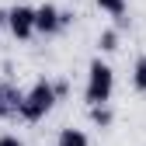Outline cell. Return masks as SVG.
Listing matches in <instances>:
<instances>
[{
  "label": "cell",
  "mask_w": 146,
  "mask_h": 146,
  "mask_svg": "<svg viewBox=\"0 0 146 146\" xmlns=\"http://www.w3.org/2000/svg\"><path fill=\"white\" fill-rule=\"evenodd\" d=\"M115 90V70L104 59H90L87 66V87H84V101L87 104H108Z\"/></svg>",
  "instance_id": "1"
},
{
  "label": "cell",
  "mask_w": 146,
  "mask_h": 146,
  "mask_svg": "<svg viewBox=\"0 0 146 146\" xmlns=\"http://www.w3.org/2000/svg\"><path fill=\"white\" fill-rule=\"evenodd\" d=\"M52 104H56V84L49 80H38L31 90H25L21 94V108H17V118L25 122H38L52 111Z\"/></svg>",
  "instance_id": "2"
},
{
  "label": "cell",
  "mask_w": 146,
  "mask_h": 146,
  "mask_svg": "<svg viewBox=\"0 0 146 146\" xmlns=\"http://www.w3.org/2000/svg\"><path fill=\"white\" fill-rule=\"evenodd\" d=\"M70 21H73L70 11H56L52 4L35 7V31H42V35H56V31H63Z\"/></svg>",
  "instance_id": "3"
},
{
  "label": "cell",
  "mask_w": 146,
  "mask_h": 146,
  "mask_svg": "<svg viewBox=\"0 0 146 146\" xmlns=\"http://www.w3.org/2000/svg\"><path fill=\"white\" fill-rule=\"evenodd\" d=\"M4 25L11 28L14 38H21V42H25V38H31V35H35V7H21V4L11 7Z\"/></svg>",
  "instance_id": "4"
},
{
  "label": "cell",
  "mask_w": 146,
  "mask_h": 146,
  "mask_svg": "<svg viewBox=\"0 0 146 146\" xmlns=\"http://www.w3.org/2000/svg\"><path fill=\"white\" fill-rule=\"evenodd\" d=\"M17 108H21V90L0 80V118H17Z\"/></svg>",
  "instance_id": "5"
},
{
  "label": "cell",
  "mask_w": 146,
  "mask_h": 146,
  "mask_svg": "<svg viewBox=\"0 0 146 146\" xmlns=\"http://www.w3.org/2000/svg\"><path fill=\"white\" fill-rule=\"evenodd\" d=\"M56 146H90V143H87V136H84L80 129H59Z\"/></svg>",
  "instance_id": "6"
},
{
  "label": "cell",
  "mask_w": 146,
  "mask_h": 146,
  "mask_svg": "<svg viewBox=\"0 0 146 146\" xmlns=\"http://www.w3.org/2000/svg\"><path fill=\"white\" fill-rule=\"evenodd\" d=\"M94 4H98L104 14H111L115 21H118V17H125V11H129V0H94Z\"/></svg>",
  "instance_id": "7"
},
{
  "label": "cell",
  "mask_w": 146,
  "mask_h": 146,
  "mask_svg": "<svg viewBox=\"0 0 146 146\" xmlns=\"http://www.w3.org/2000/svg\"><path fill=\"white\" fill-rule=\"evenodd\" d=\"M132 87L139 94H146V56H139L136 66H132Z\"/></svg>",
  "instance_id": "8"
},
{
  "label": "cell",
  "mask_w": 146,
  "mask_h": 146,
  "mask_svg": "<svg viewBox=\"0 0 146 146\" xmlns=\"http://www.w3.org/2000/svg\"><path fill=\"white\" fill-rule=\"evenodd\" d=\"M90 122L101 125V129H108V125H111V111H108V104H90Z\"/></svg>",
  "instance_id": "9"
},
{
  "label": "cell",
  "mask_w": 146,
  "mask_h": 146,
  "mask_svg": "<svg viewBox=\"0 0 146 146\" xmlns=\"http://www.w3.org/2000/svg\"><path fill=\"white\" fill-rule=\"evenodd\" d=\"M98 45H101V52H115V49H118V31H115V28H108V31H101V38H98Z\"/></svg>",
  "instance_id": "10"
},
{
  "label": "cell",
  "mask_w": 146,
  "mask_h": 146,
  "mask_svg": "<svg viewBox=\"0 0 146 146\" xmlns=\"http://www.w3.org/2000/svg\"><path fill=\"white\" fill-rule=\"evenodd\" d=\"M0 146H25L17 136H0Z\"/></svg>",
  "instance_id": "11"
},
{
  "label": "cell",
  "mask_w": 146,
  "mask_h": 146,
  "mask_svg": "<svg viewBox=\"0 0 146 146\" xmlns=\"http://www.w3.org/2000/svg\"><path fill=\"white\" fill-rule=\"evenodd\" d=\"M4 21H7V11H0V25H4Z\"/></svg>",
  "instance_id": "12"
}]
</instances>
